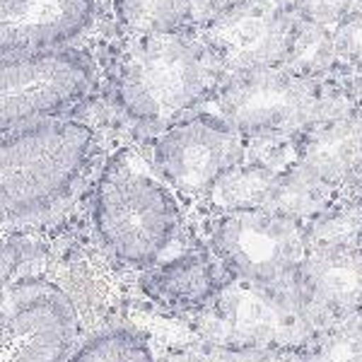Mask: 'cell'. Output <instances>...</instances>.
<instances>
[{
    "mask_svg": "<svg viewBox=\"0 0 362 362\" xmlns=\"http://www.w3.org/2000/svg\"><path fill=\"white\" fill-rule=\"evenodd\" d=\"M309 249L317 247H350L362 249V208L334 210L312 227H307Z\"/></svg>",
    "mask_w": 362,
    "mask_h": 362,
    "instance_id": "obj_22",
    "label": "cell"
},
{
    "mask_svg": "<svg viewBox=\"0 0 362 362\" xmlns=\"http://www.w3.org/2000/svg\"><path fill=\"white\" fill-rule=\"evenodd\" d=\"M278 172L254 162L237 165L225 174L210 191V201L225 213L235 210H266L271 201L273 186H276Z\"/></svg>",
    "mask_w": 362,
    "mask_h": 362,
    "instance_id": "obj_18",
    "label": "cell"
},
{
    "mask_svg": "<svg viewBox=\"0 0 362 362\" xmlns=\"http://www.w3.org/2000/svg\"><path fill=\"white\" fill-rule=\"evenodd\" d=\"M297 288L317 334L348 314L362 312V249H309Z\"/></svg>",
    "mask_w": 362,
    "mask_h": 362,
    "instance_id": "obj_12",
    "label": "cell"
},
{
    "mask_svg": "<svg viewBox=\"0 0 362 362\" xmlns=\"http://www.w3.org/2000/svg\"><path fill=\"white\" fill-rule=\"evenodd\" d=\"M191 350L196 362H300V350L288 348H239L203 341Z\"/></svg>",
    "mask_w": 362,
    "mask_h": 362,
    "instance_id": "obj_23",
    "label": "cell"
},
{
    "mask_svg": "<svg viewBox=\"0 0 362 362\" xmlns=\"http://www.w3.org/2000/svg\"><path fill=\"white\" fill-rule=\"evenodd\" d=\"M210 249L232 273L268 290L300 295L297 278L309 254L307 227L268 210L225 213L210 232Z\"/></svg>",
    "mask_w": 362,
    "mask_h": 362,
    "instance_id": "obj_4",
    "label": "cell"
},
{
    "mask_svg": "<svg viewBox=\"0 0 362 362\" xmlns=\"http://www.w3.org/2000/svg\"><path fill=\"white\" fill-rule=\"evenodd\" d=\"M95 17V0H3V58L56 51L78 39Z\"/></svg>",
    "mask_w": 362,
    "mask_h": 362,
    "instance_id": "obj_11",
    "label": "cell"
},
{
    "mask_svg": "<svg viewBox=\"0 0 362 362\" xmlns=\"http://www.w3.org/2000/svg\"><path fill=\"white\" fill-rule=\"evenodd\" d=\"M95 83V66L83 51L56 49L3 58L0 124L3 133L49 119L73 107Z\"/></svg>",
    "mask_w": 362,
    "mask_h": 362,
    "instance_id": "obj_8",
    "label": "cell"
},
{
    "mask_svg": "<svg viewBox=\"0 0 362 362\" xmlns=\"http://www.w3.org/2000/svg\"><path fill=\"white\" fill-rule=\"evenodd\" d=\"M70 362H155L150 343L140 331L109 326L97 331Z\"/></svg>",
    "mask_w": 362,
    "mask_h": 362,
    "instance_id": "obj_20",
    "label": "cell"
},
{
    "mask_svg": "<svg viewBox=\"0 0 362 362\" xmlns=\"http://www.w3.org/2000/svg\"><path fill=\"white\" fill-rule=\"evenodd\" d=\"M297 165L331 186L362 172V116H334L297 140Z\"/></svg>",
    "mask_w": 362,
    "mask_h": 362,
    "instance_id": "obj_14",
    "label": "cell"
},
{
    "mask_svg": "<svg viewBox=\"0 0 362 362\" xmlns=\"http://www.w3.org/2000/svg\"><path fill=\"white\" fill-rule=\"evenodd\" d=\"M232 0H119L124 25L143 34H172L210 25Z\"/></svg>",
    "mask_w": 362,
    "mask_h": 362,
    "instance_id": "obj_15",
    "label": "cell"
},
{
    "mask_svg": "<svg viewBox=\"0 0 362 362\" xmlns=\"http://www.w3.org/2000/svg\"><path fill=\"white\" fill-rule=\"evenodd\" d=\"M196 326L203 341L239 348L302 350L317 336L300 295L237 278L198 312Z\"/></svg>",
    "mask_w": 362,
    "mask_h": 362,
    "instance_id": "obj_5",
    "label": "cell"
},
{
    "mask_svg": "<svg viewBox=\"0 0 362 362\" xmlns=\"http://www.w3.org/2000/svg\"><path fill=\"white\" fill-rule=\"evenodd\" d=\"M66 288L85 321L99 319L119 300V285L109 276V268L92 259L90 254L70 256L66 266Z\"/></svg>",
    "mask_w": 362,
    "mask_h": 362,
    "instance_id": "obj_17",
    "label": "cell"
},
{
    "mask_svg": "<svg viewBox=\"0 0 362 362\" xmlns=\"http://www.w3.org/2000/svg\"><path fill=\"white\" fill-rule=\"evenodd\" d=\"M215 107L242 136H293L331 119L312 80L283 68L230 75L215 90Z\"/></svg>",
    "mask_w": 362,
    "mask_h": 362,
    "instance_id": "obj_6",
    "label": "cell"
},
{
    "mask_svg": "<svg viewBox=\"0 0 362 362\" xmlns=\"http://www.w3.org/2000/svg\"><path fill=\"white\" fill-rule=\"evenodd\" d=\"M92 153V131L78 121L42 119L5 131L0 150V194L8 220L51 208Z\"/></svg>",
    "mask_w": 362,
    "mask_h": 362,
    "instance_id": "obj_2",
    "label": "cell"
},
{
    "mask_svg": "<svg viewBox=\"0 0 362 362\" xmlns=\"http://www.w3.org/2000/svg\"><path fill=\"white\" fill-rule=\"evenodd\" d=\"M225 68L201 39L184 32L143 34L121 56L116 99L138 124L174 126L220 87Z\"/></svg>",
    "mask_w": 362,
    "mask_h": 362,
    "instance_id": "obj_1",
    "label": "cell"
},
{
    "mask_svg": "<svg viewBox=\"0 0 362 362\" xmlns=\"http://www.w3.org/2000/svg\"><path fill=\"white\" fill-rule=\"evenodd\" d=\"M0 362H70L80 314L61 285L44 278L5 283Z\"/></svg>",
    "mask_w": 362,
    "mask_h": 362,
    "instance_id": "obj_7",
    "label": "cell"
},
{
    "mask_svg": "<svg viewBox=\"0 0 362 362\" xmlns=\"http://www.w3.org/2000/svg\"><path fill=\"white\" fill-rule=\"evenodd\" d=\"M334 49L338 58L362 70V10L338 25V32L334 34Z\"/></svg>",
    "mask_w": 362,
    "mask_h": 362,
    "instance_id": "obj_25",
    "label": "cell"
},
{
    "mask_svg": "<svg viewBox=\"0 0 362 362\" xmlns=\"http://www.w3.org/2000/svg\"><path fill=\"white\" fill-rule=\"evenodd\" d=\"M232 273L215 254L191 251L140 278V288L172 309L201 312L232 283Z\"/></svg>",
    "mask_w": 362,
    "mask_h": 362,
    "instance_id": "obj_13",
    "label": "cell"
},
{
    "mask_svg": "<svg viewBox=\"0 0 362 362\" xmlns=\"http://www.w3.org/2000/svg\"><path fill=\"white\" fill-rule=\"evenodd\" d=\"M331 196L334 186L317 179L300 165H293L285 172H278L266 210L302 223L307 218H321L329 208Z\"/></svg>",
    "mask_w": 362,
    "mask_h": 362,
    "instance_id": "obj_16",
    "label": "cell"
},
{
    "mask_svg": "<svg viewBox=\"0 0 362 362\" xmlns=\"http://www.w3.org/2000/svg\"><path fill=\"white\" fill-rule=\"evenodd\" d=\"M336 56L334 37L326 34V29L314 22H297L293 42H290L288 56L283 61V70L300 78H309L314 73H321Z\"/></svg>",
    "mask_w": 362,
    "mask_h": 362,
    "instance_id": "obj_21",
    "label": "cell"
},
{
    "mask_svg": "<svg viewBox=\"0 0 362 362\" xmlns=\"http://www.w3.org/2000/svg\"><path fill=\"white\" fill-rule=\"evenodd\" d=\"M300 362H362V312L321 329L300 350Z\"/></svg>",
    "mask_w": 362,
    "mask_h": 362,
    "instance_id": "obj_19",
    "label": "cell"
},
{
    "mask_svg": "<svg viewBox=\"0 0 362 362\" xmlns=\"http://www.w3.org/2000/svg\"><path fill=\"white\" fill-rule=\"evenodd\" d=\"M247 157L244 136L223 116H194L169 126L155 145V167L184 196H210Z\"/></svg>",
    "mask_w": 362,
    "mask_h": 362,
    "instance_id": "obj_9",
    "label": "cell"
},
{
    "mask_svg": "<svg viewBox=\"0 0 362 362\" xmlns=\"http://www.w3.org/2000/svg\"><path fill=\"white\" fill-rule=\"evenodd\" d=\"M295 25L280 0H232L206 25L203 42L230 75L280 68Z\"/></svg>",
    "mask_w": 362,
    "mask_h": 362,
    "instance_id": "obj_10",
    "label": "cell"
},
{
    "mask_svg": "<svg viewBox=\"0 0 362 362\" xmlns=\"http://www.w3.org/2000/svg\"><path fill=\"white\" fill-rule=\"evenodd\" d=\"M95 225L114 259L153 268L177 235L179 208L165 186L126 155L109 162L99 179Z\"/></svg>",
    "mask_w": 362,
    "mask_h": 362,
    "instance_id": "obj_3",
    "label": "cell"
},
{
    "mask_svg": "<svg viewBox=\"0 0 362 362\" xmlns=\"http://www.w3.org/2000/svg\"><path fill=\"white\" fill-rule=\"evenodd\" d=\"M295 10L314 25H341L346 17L360 13L362 0H295Z\"/></svg>",
    "mask_w": 362,
    "mask_h": 362,
    "instance_id": "obj_24",
    "label": "cell"
}]
</instances>
